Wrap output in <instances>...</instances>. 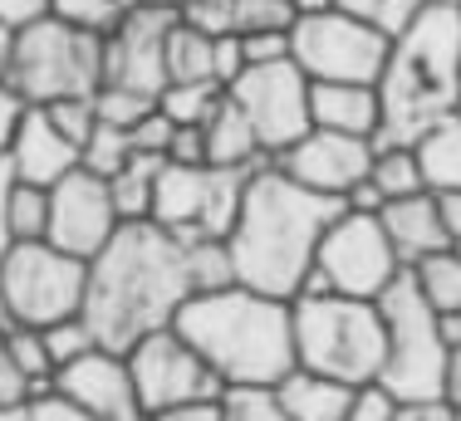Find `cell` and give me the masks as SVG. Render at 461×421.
<instances>
[{"instance_id":"obj_31","label":"cell","mask_w":461,"mask_h":421,"mask_svg":"<svg viewBox=\"0 0 461 421\" xmlns=\"http://www.w3.org/2000/svg\"><path fill=\"white\" fill-rule=\"evenodd\" d=\"M186 270H192V290L196 294L221 290V284H236L226 240H186Z\"/></svg>"},{"instance_id":"obj_57","label":"cell","mask_w":461,"mask_h":421,"mask_svg":"<svg viewBox=\"0 0 461 421\" xmlns=\"http://www.w3.org/2000/svg\"><path fill=\"white\" fill-rule=\"evenodd\" d=\"M0 421H30L25 407H0Z\"/></svg>"},{"instance_id":"obj_55","label":"cell","mask_w":461,"mask_h":421,"mask_svg":"<svg viewBox=\"0 0 461 421\" xmlns=\"http://www.w3.org/2000/svg\"><path fill=\"white\" fill-rule=\"evenodd\" d=\"M294 5V15H314V10H329L334 0H290Z\"/></svg>"},{"instance_id":"obj_21","label":"cell","mask_w":461,"mask_h":421,"mask_svg":"<svg viewBox=\"0 0 461 421\" xmlns=\"http://www.w3.org/2000/svg\"><path fill=\"white\" fill-rule=\"evenodd\" d=\"M270 392H276V402L285 407V417H290V421H344L348 402H354V387H348V382L324 378V372L300 368V363H294V368L285 372Z\"/></svg>"},{"instance_id":"obj_28","label":"cell","mask_w":461,"mask_h":421,"mask_svg":"<svg viewBox=\"0 0 461 421\" xmlns=\"http://www.w3.org/2000/svg\"><path fill=\"white\" fill-rule=\"evenodd\" d=\"M221 94H226L221 84H167L158 94V108L172 123H206L221 103Z\"/></svg>"},{"instance_id":"obj_40","label":"cell","mask_w":461,"mask_h":421,"mask_svg":"<svg viewBox=\"0 0 461 421\" xmlns=\"http://www.w3.org/2000/svg\"><path fill=\"white\" fill-rule=\"evenodd\" d=\"M393 417H398V397L383 382L354 387V402H348V412H344V421H393Z\"/></svg>"},{"instance_id":"obj_29","label":"cell","mask_w":461,"mask_h":421,"mask_svg":"<svg viewBox=\"0 0 461 421\" xmlns=\"http://www.w3.org/2000/svg\"><path fill=\"white\" fill-rule=\"evenodd\" d=\"M133 138H128V128H113V123H98L89 138H84L79 148V167H89L98 176H113L118 167H123L128 157H133Z\"/></svg>"},{"instance_id":"obj_25","label":"cell","mask_w":461,"mask_h":421,"mask_svg":"<svg viewBox=\"0 0 461 421\" xmlns=\"http://www.w3.org/2000/svg\"><path fill=\"white\" fill-rule=\"evenodd\" d=\"M368 182L378 186L383 202H398V196L427 192V176H422V162H417V148H412V142H388V148H378V152H373V167H368Z\"/></svg>"},{"instance_id":"obj_41","label":"cell","mask_w":461,"mask_h":421,"mask_svg":"<svg viewBox=\"0 0 461 421\" xmlns=\"http://www.w3.org/2000/svg\"><path fill=\"white\" fill-rule=\"evenodd\" d=\"M246 69V49H240V35L230 30V35H216L212 40V79L221 84V88H230V79Z\"/></svg>"},{"instance_id":"obj_38","label":"cell","mask_w":461,"mask_h":421,"mask_svg":"<svg viewBox=\"0 0 461 421\" xmlns=\"http://www.w3.org/2000/svg\"><path fill=\"white\" fill-rule=\"evenodd\" d=\"M40 108H45V113L54 118V128H59L69 142H79V148H84V138L98 128L94 98H59V103H40Z\"/></svg>"},{"instance_id":"obj_59","label":"cell","mask_w":461,"mask_h":421,"mask_svg":"<svg viewBox=\"0 0 461 421\" xmlns=\"http://www.w3.org/2000/svg\"><path fill=\"white\" fill-rule=\"evenodd\" d=\"M456 113H461V88H456Z\"/></svg>"},{"instance_id":"obj_52","label":"cell","mask_w":461,"mask_h":421,"mask_svg":"<svg viewBox=\"0 0 461 421\" xmlns=\"http://www.w3.org/2000/svg\"><path fill=\"white\" fill-rule=\"evenodd\" d=\"M442 402H452L461 412V348H452V358H447V387H442Z\"/></svg>"},{"instance_id":"obj_24","label":"cell","mask_w":461,"mask_h":421,"mask_svg":"<svg viewBox=\"0 0 461 421\" xmlns=\"http://www.w3.org/2000/svg\"><path fill=\"white\" fill-rule=\"evenodd\" d=\"M162 152H133L113 176H108V192L123 220H148L152 216V192H158V172H162Z\"/></svg>"},{"instance_id":"obj_11","label":"cell","mask_w":461,"mask_h":421,"mask_svg":"<svg viewBox=\"0 0 461 421\" xmlns=\"http://www.w3.org/2000/svg\"><path fill=\"white\" fill-rule=\"evenodd\" d=\"M314 270L324 274V284L334 294L378 299L402 274V260H398V250H393L388 230H383L378 210H348L344 206L320 236Z\"/></svg>"},{"instance_id":"obj_18","label":"cell","mask_w":461,"mask_h":421,"mask_svg":"<svg viewBox=\"0 0 461 421\" xmlns=\"http://www.w3.org/2000/svg\"><path fill=\"white\" fill-rule=\"evenodd\" d=\"M10 167H15L20 182L30 186H54L64 172L79 167V142H69L59 128H54V118L45 113L40 103L25 108V118H20L15 138H10Z\"/></svg>"},{"instance_id":"obj_49","label":"cell","mask_w":461,"mask_h":421,"mask_svg":"<svg viewBox=\"0 0 461 421\" xmlns=\"http://www.w3.org/2000/svg\"><path fill=\"white\" fill-rule=\"evenodd\" d=\"M393 421H456V407L452 402H398Z\"/></svg>"},{"instance_id":"obj_34","label":"cell","mask_w":461,"mask_h":421,"mask_svg":"<svg viewBox=\"0 0 461 421\" xmlns=\"http://www.w3.org/2000/svg\"><path fill=\"white\" fill-rule=\"evenodd\" d=\"M221 407H226V421H290L270 387H226Z\"/></svg>"},{"instance_id":"obj_60","label":"cell","mask_w":461,"mask_h":421,"mask_svg":"<svg viewBox=\"0 0 461 421\" xmlns=\"http://www.w3.org/2000/svg\"><path fill=\"white\" fill-rule=\"evenodd\" d=\"M456 421H461V412H456Z\"/></svg>"},{"instance_id":"obj_35","label":"cell","mask_w":461,"mask_h":421,"mask_svg":"<svg viewBox=\"0 0 461 421\" xmlns=\"http://www.w3.org/2000/svg\"><path fill=\"white\" fill-rule=\"evenodd\" d=\"M40 334H45V348H50L54 368H64V363H74V358H79V353H89V348H98L94 328L84 324L79 314H74V318H59V324L40 328Z\"/></svg>"},{"instance_id":"obj_36","label":"cell","mask_w":461,"mask_h":421,"mask_svg":"<svg viewBox=\"0 0 461 421\" xmlns=\"http://www.w3.org/2000/svg\"><path fill=\"white\" fill-rule=\"evenodd\" d=\"M294 5L290 0H236V30L240 35H260V30H290Z\"/></svg>"},{"instance_id":"obj_33","label":"cell","mask_w":461,"mask_h":421,"mask_svg":"<svg viewBox=\"0 0 461 421\" xmlns=\"http://www.w3.org/2000/svg\"><path fill=\"white\" fill-rule=\"evenodd\" d=\"M152 103H158L152 94H138V88H123V84H104V88L94 94L98 123H113V128H133Z\"/></svg>"},{"instance_id":"obj_19","label":"cell","mask_w":461,"mask_h":421,"mask_svg":"<svg viewBox=\"0 0 461 421\" xmlns=\"http://www.w3.org/2000/svg\"><path fill=\"white\" fill-rule=\"evenodd\" d=\"M310 123L329 132H354L373 138L383 128V98L378 84H348V79H310Z\"/></svg>"},{"instance_id":"obj_30","label":"cell","mask_w":461,"mask_h":421,"mask_svg":"<svg viewBox=\"0 0 461 421\" xmlns=\"http://www.w3.org/2000/svg\"><path fill=\"white\" fill-rule=\"evenodd\" d=\"M50 230V186L15 182L10 192V240H45Z\"/></svg>"},{"instance_id":"obj_48","label":"cell","mask_w":461,"mask_h":421,"mask_svg":"<svg viewBox=\"0 0 461 421\" xmlns=\"http://www.w3.org/2000/svg\"><path fill=\"white\" fill-rule=\"evenodd\" d=\"M54 10V0H0V20L5 25H30V20H40V15H50Z\"/></svg>"},{"instance_id":"obj_16","label":"cell","mask_w":461,"mask_h":421,"mask_svg":"<svg viewBox=\"0 0 461 421\" xmlns=\"http://www.w3.org/2000/svg\"><path fill=\"white\" fill-rule=\"evenodd\" d=\"M270 162H276L285 176H294L300 186H310V192L344 202L348 186H358L373 167V142L354 138V132L310 128L300 142H290V148L276 152Z\"/></svg>"},{"instance_id":"obj_8","label":"cell","mask_w":461,"mask_h":421,"mask_svg":"<svg viewBox=\"0 0 461 421\" xmlns=\"http://www.w3.org/2000/svg\"><path fill=\"white\" fill-rule=\"evenodd\" d=\"M256 167H216V162H162L158 192H152V216L177 240H226L230 220L240 210Z\"/></svg>"},{"instance_id":"obj_37","label":"cell","mask_w":461,"mask_h":421,"mask_svg":"<svg viewBox=\"0 0 461 421\" xmlns=\"http://www.w3.org/2000/svg\"><path fill=\"white\" fill-rule=\"evenodd\" d=\"M177 15L192 30H202V35L216 40V35H230V30H236V0H186ZM236 35H240V30H236Z\"/></svg>"},{"instance_id":"obj_47","label":"cell","mask_w":461,"mask_h":421,"mask_svg":"<svg viewBox=\"0 0 461 421\" xmlns=\"http://www.w3.org/2000/svg\"><path fill=\"white\" fill-rule=\"evenodd\" d=\"M25 98H20V88L10 84V79H0V157L10 152V138H15V128H20V118H25Z\"/></svg>"},{"instance_id":"obj_6","label":"cell","mask_w":461,"mask_h":421,"mask_svg":"<svg viewBox=\"0 0 461 421\" xmlns=\"http://www.w3.org/2000/svg\"><path fill=\"white\" fill-rule=\"evenodd\" d=\"M10 84L25 103H59V98H94L104 88V30L64 15H40L15 30Z\"/></svg>"},{"instance_id":"obj_9","label":"cell","mask_w":461,"mask_h":421,"mask_svg":"<svg viewBox=\"0 0 461 421\" xmlns=\"http://www.w3.org/2000/svg\"><path fill=\"white\" fill-rule=\"evenodd\" d=\"M89 260L50 246V240H10L0 255V294L10 314L30 328H50L84 309Z\"/></svg>"},{"instance_id":"obj_22","label":"cell","mask_w":461,"mask_h":421,"mask_svg":"<svg viewBox=\"0 0 461 421\" xmlns=\"http://www.w3.org/2000/svg\"><path fill=\"white\" fill-rule=\"evenodd\" d=\"M206 162H216V167H266V148H260L256 128H250V118L236 108V98L221 94V103H216V113L206 118Z\"/></svg>"},{"instance_id":"obj_43","label":"cell","mask_w":461,"mask_h":421,"mask_svg":"<svg viewBox=\"0 0 461 421\" xmlns=\"http://www.w3.org/2000/svg\"><path fill=\"white\" fill-rule=\"evenodd\" d=\"M25 412H30V421H98L94 412H84L79 402H69L59 392H45L35 402H25Z\"/></svg>"},{"instance_id":"obj_56","label":"cell","mask_w":461,"mask_h":421,"mask_svg":"<svg viewBox=\"0 0 461 421\" xmlns=\"http://www.w3.org/2000/svg\"><path fill=\"white\" fill-rule=\"evenodd\" d=\"M20 324V318L15 314H10V304H5V294H0V328H5V334H10V328H15Z\"/></svg>"},{"instance_id":"obj_58","label":"cell","mask_w":461,"mask_h":421,"mask_svg":"<svg viewBox=\"0 0 461 421\" xmlns=\"http://www.w3.org/2000/svg\"><path fill=\"white\" fill-rule=\"evenodd\" d=\"M133 5H162V10H182L186 0H133Z\"/></svg>"},{"instance_id":"obj_50","label":"cell","mask_w":461,"mask_h":421,"mask_svg":"<svg viewBox=\"0 0 461 421\" xmlns=\"http://www.w3.org/2000/svg\"><path fill=\"white\" fill-rule=\"evenodd\" d=\"M15 167H10V157H0V255L10 250V192H15Z\"/></svg>"},{"instance_id":"obj_45","label":"cell","mask_w":461,"mask_h":421,"mask_svg":"<svg viewBox=\"0 0 461 421\" xmlns=\"http://www.w3.org/2000/svg\"><path fill=\"white\" fill-rule=\"evenodd\" d=\"M240 49H246V64H270L290 54V30H260V35H240Z\"/></svg>"},{"instance_id":"obj_54","label":"cell","mask_w":461,"mask_h":421,"mask_svg":"<svg viewBox=\"0 0 461 421\" xmlns=\"http://www.w3.org/2000/svg\"><path fill=\"white\" fill-rule=\"evenodd\" d=\"M10 59H15V25L0 20V79L10 74Z\"/></svg>"},{"instance_id":"obj_7","label":"cell","mask_w":461,"mask_h":421,"mask_svg":"<svg viewBox=\"0 0 461 421\" xmlns=\"http://www.w3.org/2000/svg\"><path fill=\"white\" fill-rule=\"evenodd\" d=\"M378 309H383V328H388V353H383L378 382L398 402H442L452 348L442 338L437 309L427 304V294L417 290L408 270L378 294Z\"/></svg>"},{"instance_id":"obj_42","label":"cell","mask_w":461,"mask_h":421,"mask_svg":"<svg viewBox=\"0 0 461 421\" xmlns=\"http://www.w3.org/2000/svg\"><path fill=\"white\" fill-rule=\"evenodd\" d=\"M25 402H30V378L15 368L10 343H5V328H0V407H25Z\"/></svg>"},{"instance_id":"obj_14","label":"cell","mask_w":461,"mask_h":421,"mask_svg":"<svg viewBox=\"0 0 461 421\" xmlns=\"http://www.w3.org/2000/svg\"><path fill=\"white\" fill-rule=\"evenodd\" d=\"M177 10L128 5L104 30V84H123L158 98L167 88V30Z\"/></svg>"},{"instance_id":"obj_32","label":"cell","mask_w":461,"mask_h":421,"mask_svg":"<svg viewBox=\"0 0 461 421\" xmlns=\"http://www.w3.org/2000/svg\"><path fill=\"white\" fill-rule=\"evenodd\" d=\"M339 10H348V15H358L364 25L383 30V35H402V30L412 25V15L427 5V0H334Z\"/></svg>"},{"instance_id":"obj_26","label":"cell","mask_w":461,"mask_h":421,"mask_svg":"<svg viewBox=\"0 0 461 421\" xmlns=\"http://www.w3.org/2000/svg\"><path fill=\"white\" fill-rule=\"evenodd\" d=\"M167 84H216L212 79V35L192 30L182 15L167 30Z\"/></svg>"},{"instance_id":"obj_27","label":"cell","mask_w":461,"mask_h":421,"mask_svg":"<svg viewBox=\"0 0 461 421\" xmlns=\"http://www.w3.org/2000/svg\"><path fill=\"white\" fill-rule=\"evenodd\" d=\"M408 274L417 280V290L427 294V304H432L437 314L461 309V250H452V246L432 250L427 260H417Z\"/></svg>"},{"instance_id":"obj_3","label":"cell","mask_w":461,"mask_h":421,"mask_svg":"<svg viewBox=\"0 0 461 421\" xmlns=\"http://www.w3.org/2000/svg\"><path fill=\"white\" fill-rule=\"evenodd\" d=\"M172 328L202 353L221 387H276L294 368L290 299L260 294L250 284L192 294Z\"/></svg>"},{"instance_id":"obj_39","label":"cell","mask_w":461,"mask_h":421,"mask_svg":"<svg viewBox=\"0 0 461 421\" xmlns=\"http://www.w3.org/2000/svg\"><path fill=\"white\" fill-rule=\"evenodd\" d=\"M133 0H54V15L64 20H79V25H94V30H108Z\"/></svg>"},{"instance_id":"obj_53","label":"cell","mask_w":461,"mask_h":421,"mask_svg":"<svg viewBox=\"0 0 461 421\" xmlns=\"http://www.w3.org/2000/svg\"><path fill=\"white\" fill-rule=\"evenodd\" d=\"M437 324H442L447 348H461V309H447V314H437Z\"/></svg>"},{"instance_id":"obj_44","label":"cell","mask_w":461,"mask_h":421,"mask_svg":"<svg viewBox=\"0 0 461 421\" xmlns=\"http://www.w3.org/2000/svg\"><path fill=\"white\" fill-rule=\"evenodd\" d=\"M167 162H206V128L202 123H177L167 142Z\"/></svg>"},{"instance_id":"obj_13","label":"cell","mask_w":461,"mask_h":421,"mask_svg":"<svg viewBox=\"0 0 461 421\" xmlns=\"http://www.w3.org/2000/svg\"><path fill=\"white\" fill-rule=\"evenodd\" d=\"M128 372L138 382V397L142 407L162 412V407H177V402H192V397H221L226 387L206 368V358L186 343L177 328H152L148 338H138L128 348Z\"/></svg>"},{"instance_id":"obj_4","label":"cell","mask_w":461,"mask_h":421,"mask_svg":"<svg viewBox=\"0 0 461 421\" xmlns=\"http://www.w3.org/2000/svg\"><path fill=\"white\" fill-rule=\"evenodd\" d=\"M461 88V0H427L402 35L388 40V64L378 74L383 128L373 152L388 142H417L432 123L456 113Z\"/></svg>"},{"instance_id":"obj_5","label":"cell","mask_w":461,"mask_h":421,"mask_svg":"<svg viewBox=\"0 0 461 421\" xmlns=\"http://www.w3.org/2000/svg\"><path fill=\"white\" fill-rule=\"evenodd\" d=\"M290 324H294V363L300 368H314L348 387L378 382L383 353H388V328H383L378 299L294 294Z\"/></svg>"},{"instance_id":"obj_17","label":"cell","mask_w":461,"mask_h":421,"mask_svg":"<svg viewBox=\"0 0 461 421\" xmlns=\"http://www.w3.org/2000/svg\"><path fill=\"white\" fill-rule=\"evenodd\" d=\"M54 392L79 402L98 421H152L138 397L133 372H128V353H113V348H89L74 363L54 368Z\"/></svg>"},{"instance_id":"obj_46","label":"cell","mask_w":461,"mask_h":421,"mask_svg":"<svg viewBox=\"0 0 461 421\" xmlns=\"http://www.w3.org/2000/svg\"><path fill=\"white\" fill-rule=\"evenodd\" d=\"M152 421H226V407H221V397H192V402L152 412Z\"/></svg>"},{"instance_id":"obj_2","label":"cell","mask_w":461,"mask_h":421,"mask_svg":"<svg viewBox=\"0 0 461 421\" xmlns=\"http://www.w3.org/2000/svg\"><path fill=\"white\" fill-rule=\"evenodd\" d=\"M339 210H344V202L300 186L276 162L256 167L246 192H240L236 220L226 230L236 284H250V290L276 294V299H294L314 264L320 236Z\"/></svg>"},{"instance_id":"obj_23","label":"cell","mask_w":461,"mask_h":421,"mask_svg":"<svg viewBox=\"0 0 461 421\" xmlns=\"http://www.w3.org/2000/svg\"><path fill=\"white\" fill-rule=\"evenodd\" d=\"M412 148H417V162H422L427 192H461V113L432 123Z\"/></svg>"},{"instance_id":"obj_20","label":"cell","mask_w":461,"mask_h":421,"mask_svg":"<svg viewBox=\"0 0 461 421\" xmlns=\"http://www.w3.org/2000/svg\"><path fill=\"white\" fill-rule=\"evenodd\" d=\"M378 220H383V230H388L393 250H398L402 270H412V264L427 260L432 250L452 246V240H447V230H442V216H437V196H432V192L383 202Z\"/></svg>"},{"instance_id":"obj_51","label":"cell","mask_w":461,"mask_h":421,"mask_svg":"<svg viewBox=\"0 0 461 421\" xmlns=\"http://www.w3.org/2000/svg\"><path fill=\"white\" fill-rule=\"evenodd\" d=\"M437 196V216H442L447 240H461V192H432Z\"/></svg>"},{"instance_id":"obj_12","label":"cell","mask_w":461,"mask_h":421,"mask_svg":"<svg viewBox=\"0 0 461 421\" xmlns=\"http://www.w3.org/2000/svg\"><path fill=\"white\" fill-rule=\"evenodd\" d=\"M236 98V108L250 118L266 157L285 152L290 142H300L310 132V74L285 54V59H270V64H246V69L230 79L226 88Z\"/></svg>"},{"instance_id":"obj_15","label":"cell","mask_w":461,"mask_h":421,"mask_svg":"<svg viewBox=\"0 0 461 421\" xmlns=\"http://www.w3.org/2000/svg\"><path fill=\"white\" fill-rule=\"evenodd\" d=\"M118 226H123V216L113 206L108 176L74 167L50 186V230H45L50 246L79 255V260H94Z\"/></svg>"},{"instance_id":"obj_10","label":"cell","mask_w":461,"mask_h":421,"mask_svg":"<svg viewBox=\"0 0 461 421\" xmlns=\"http://www.w3.org/2000/svg\"><path fill=\"white\" fill-rule=\"evenodd\" d=\"M290 59L320 79H348V84H378L388 64V35L364 25L358 15L329 5L314 15H294L290 25Z\"/></svg>"},{"instance_id":"obj_1","label":"cell","mask_w":461,"mask_h":421,"mask_svg":"<svg viewBox=\"0 0 461 421\" xmlns=\"http://www.w3.org/2000/svg\"><path fill=\"white\" fill-rule=\"evenodd\" d=\"M192 294L186 240L158 220H123L89 260L79 318L94 328L98 348L128 353L152 328H167Z\"/></svg>"}]
</instances>
